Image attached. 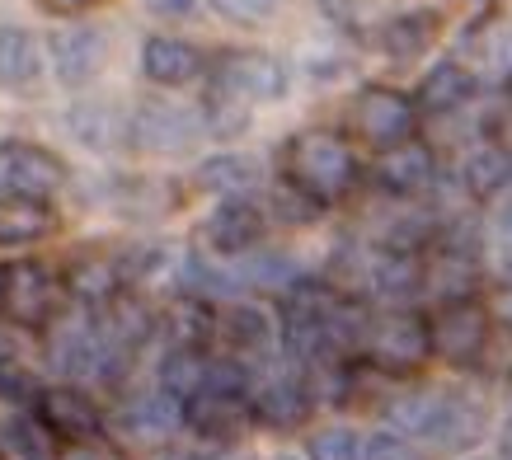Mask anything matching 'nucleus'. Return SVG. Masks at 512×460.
I'll use <instances>...</instances> for the list:
<instances>
[{"label": "nucleus", "mask_w": 512, "mask_h": 460, "mask_svg": "<svg viewBox=\"0 0 512 460\" xmlns=\"http://www.w3.org/2000/svg\"><path fill=\"white\" fill-rule=\"evenodd\" d=\"M292 90V71L264 47H226L207 62V94H202V127L207 137L231 141L254 118V108L282 104Z\"/></svg>", "instance_id": "nucleus-1"}, {"label": "nucleus", "mask_w": 512, "mask_h": 460, "mask_svg": "<svg viewBox=\"0 0 512 460\" xmlns=\"http://www.w3.org/2000/svg\"><path fill=\"white\" fill-rule=\"evenodd\" d=\"M386 423L404 437H414L423 451L456 456L484 437L489 404L470 390H400L386 404Z\"/></svg>", "instance_id": "nucleus-2"}, {"label": "nucleus", "mask_w": 512, "mask_h": 460, "mask_svg": "<svg viewBox=\"0 0 512 460\" xmlns=\"http://www.w3.org/2000/svg\"><path fill=\"white\" fill-rule=\"evenodd\" d=\"M278 169L296 193L320 202L325 212L348 202L353 188L362 184V165H357L353 141L334 132V127H301V132H292L278 151Z\"/></svg>", "instance_id": "nucleus-3"}, {"label": "nucleus", "mask_w": 512, "mask_h": 460, "mask_svg": "<svg viewBox=\"0 0 512 460\" xmlns=\"http://www.w3.org/2000/svg\"><path fill=\"white\" fill-rule=\"evenodd\" d=\"M315 404V381L311 367H301L278 348V357H268L264 367H254V385H249V409H254V428L268 432H301L311 423Z\"/></svg>", "instance_id": "nucleus-4"}, {"label": "nucleus", "mask_w": 512, "mask_h": 460, "mask_svg": "<svg viewBox=\"0 0 512 460\" xmlns=\"http://www.w3.org/2000/svg\"><path fill=\"white\" fill-rule=\"evenodd\" d=\"M423 362H433V338H428V315L414 306H381L367 320V338H362V367L381 371L390 381H404L423 371Z\"/></svg>", "instance_id": "nucleus-5"}, {"label": "nucleus", "mask_w": 512, "mask_h": 460, "mask_svg": "<svg viewBox=\"0 0 512 460\" xmlns=\"http://www.w3.org/2000/svg\"><path fill=\"white\" fill-rule=\"evenodd\" d=\"M428 338H433L437 362L461 371L480 367L484 353H489V338H494V306H484L475 292L447 296L428 315Z\"/></svg>", "instance_id": "nucleus-6"}, {"label": "nucleus", "mask_w": 512, "mask_h": 460, "mask_svg": "<svg viewBox=\"0 0 512 460\" xmlns=\"http://www.w3.org/2000/svg\"><path fill=\"white\" fill-rule=\"evenodd\" d=\"M207 348L221 357H235L245 367H264L278 357V315L249 296H226L212 306V338Z\"/></svg>", "instance_id": "nucleus-7"}, {"label": "nucleus", "mask_w": 512, "mask_h": 460, "mask_svg": "<svg viewBox=\"0 0 512 460\" xmlns=\"http://www.w3.org/2000/svg\"><path fill=\"white\" fill-rule=\"evenodd\" d=\"M419 104L414 94L395 90V85H362L348 104V127L367 151H395L404 141L419 137Z\"/></svg>", "instance_id": "nucleus-8"}, {"label": "nucleus", "mask_w": 512, "mask_h": 460, "mask_svg": "<svg viewBox=\"0 0 512 460\" xmlns=\"http://www.w3.org/2000/svg\"><path fill=\"white\" fill-rule=\"evenodd\" d=\"M62 277L38 259H10L0 263V324L38 334L57 310H62Z\"/></svg>", "instance_id": "nucleus-9"}, {"label": "nucleus", "mask_w": 512, "mask_h": 460, "mask_svg": "<svg viewBox=\"0 0 512 460\" xmlns=\"http://www.w3.org/2000/svg\"><path fill=\"white\" fill-rule=\"evenodd\" d=\"M38 353L62 381H94L99 371V320L90 306L57 310L52 320L38 329Z\"/></svg>", "instance_id": "nucleus-10"}, {"label": "nucleus", "mask_w": 512, "mask_h": 460, "mask_svg": "<svg viewBox=\"0 0 512 460\" xmlns=\"http://www.w3.org/2000/svg\"><path fill=\"white\" fill-rule=\"evenodd\" d=\"M29 414L38 418V428L52 442H90V437H109V418L94 404V395L85 390V381H57L43 385L38 399L29 404Z\"/></svg>", "instance_id": "nucleus-11"}, {"label": "nucleus", "mask_w": 512, "mask_h": 460, "mask_svg": "<svg viewBox=\"0 0 512 460\" xmlns=\"http://www.w3.org/2000/svg\"><path fill=\"white\" fill-rule=\"evenodd\" d=\"M268 240V212L254 202V193H235V198H217V207L202 216L198 245L212 259H245L254 249H264Z\"/></svg>", "instance_id": "nucleus-12"}, {"label": "nucleus", "mask_w": 512, "mask_h": 460, "mask_svg": "<svg viewBox=\"0 0 512 460\" xmlns=\"http://www.w3.org/2000/svg\"><path fill=\"white\" fill-rule=\"evenodd\" d=\"M71 184V169L52 146L0 141V198H57Z\"/></svg>", "instance_id": "nucleus-13"}, {"label": "nucleus", "mask_w": 512, "mask_h": 460, "mask_svg": "<svg viewBox=\"0 0 512 460\" xmlns=\"http://www.w3.org/2000/svg\"><path fill=\"white\" fill-rule=\"evenodd\" d=\"M113 428L127 442L146 446V451H160V446H170L184 432V399H174L160 381H156V390H123Z\"/></svg>", "instance_id": "nucleus-14"}, {"label": "nucleus", "mask_w": 512, "mask_h": 460, "mask_svg": "<svg viewBox=\"0 0 512 460\" xmlns=\"http://www.w3.org/2000/svg\"><path fill=\"white\" fill-rule=\"evenodd\" d=\"M202 132H207L202 113H188L165 99H146L141 108H132V151L141 155H184L198 146Z\"/></svg>", "instance_id": "nucleus-15"}, {"label": "nucleus", "mask_w": 512, "mask_h": 460, "mask_svg": "<svg viewBox=\"0 0 512 460\" xmlns=\"http://www.w3.org/2000/svg\"><path fill=\"white\" fill-rule=\"evenodd\" d=\"M47 57H52V71H57V80L66 90H85L109 66V33L99 24H80V19L62 24L47 38Z\"/></svg>", "instance_id": "nucleus-16"}, {"label": "nucleus", "mask_w": 512, "mask_h": 460, "mask_svg": "<svg viewBox=\"0 0 512 460\" xmlns=\"http://www.w3.org/2000/svg\"><path fill=\"white\" fill-rule=\"evenodd\" d=\"M437 174H442L437 151H433V146H423L419 137L404 141V146H395V151H381V155H376V169H372L376 188H381L390 202H419V198H428V193L437 188Z\"/></svg>", "instance_id": "nucleus-17"}, {"label": "nucleus", "mask_w": 512, "mask_h": 460, "mask_svg": "<svg viewBox=\"0 0 512 460\" xmlns=\"http://www.w3.org/2000/svg\"><path fill=\"white\" fill-rule=\"evenodd\" d=\"M254 428V409H249V390H198L184 399V432L198 442H235Z\"/></svg>", "instance_id": "nucleus-18"}, {"label": "nucleus", "mask_w": 512, "mask_h": 460, "mask_svg": "<svg viewBox=\"0 0 512 460\" xmlns=\"http://www.w3.org/2000/svg\"><path fill=\"white\" fill-rule=\"evenodd\" d=\"M66 296H76V306L104 310L113 296L127 292V277H123V254H109V249H80L66 263L62 277Z\"/></svg>", "instance_id": "nucleus-19"}, {"label": "nucleus", "mask_w": 512, "mask_h": 460, "mask_svg": "<svg viewBox=\"0 0 512 460\" xmlns=\"http://www.w3.org/2000/svg\"><path fill=\"white\" fill-rule=\"evenodd\" d=\"M141 76L160 85V90H179L188 80L207 76V57L202 47H193L188 38H174V33H151L141 43Z\"/></svg>", "instance_id": "nucleus-20"}, {"label": "nucleus", "mask_w": 512, "mask_h": 460, "mask_svg": "<svg viewBox=\"0 0 512 460\" xmlns=\"http://www.w3.org/2000/svg\"><path fill=\"white\" fill-rule=\"evenodd\" d=\"M475 94H480V76H475L466 62H456V57H442V62L419 80L414 104H419L423 118H451V113H461Z\"/></svg>", "instance_id": "nucleus-21"}, {"label": "nucleus", "mask_w": 512, "mask_h": 460, "mask_svg": "<svg viewBox=\"0 0 512 460\" xmlns=\"http://www.w3.org/2000/svg\"><path fill=\"white\" fill-rule=\"evenodd\" d=\"M47 47L38 43V33L24 24H0V90L5 94H29L43 80Z\"/></svg>", "instance_id": "nucleus-22"}, {"label": "nucleus", "mask_w": 512, "mask_h": 460, "mask_svg": "<svg viewBox=\"0 0 512 460\" xmlns=\"http://www.w3.org/2000/svg\"><path fill=\"white\" fill-rule=\"evenodd\" d=\"M212 371H217V353H212L207 343H170L156 367V381L165 385L174 399H193L198 390L212 385Z\"/></svg>", "instance_id": "nucleus-23"}, {"label": "nucleus", "mask_w": 512, "mask_h": 460, "mask_svg": "<svg viewBox=\"0 0 512 460\" xmlns=\"http://www.w3.org/2000/svg\"><path fill=\"white\" fill-rule=\"evenodd\" d=\"M71 137L85 141L90 151H132V113L113 104H76L66 113Z\"/></svg>", "instance_id": "nucleus-24"}, {"label": "nucleus", "mask_w": 512, "mask_h": 460, "mask_svg": "<svg viewBox=\"0 0 512 460\" xmlns=\"http://www.w3.org/2000/svg\"><path fill=\"white\" fill-rule=\"evenodd\" d=\"M461 188H466L475 202H494L512 188V151L498 146V141H480L470 146L466 160H461Z\"/></svg>", "instance_id": "nucleus-25"}, {"label": "nucleus", "mask_w": 512, "mask_h": 460, "mask_svg": "<svg viewBox=\"0 0 512 460\" xmlns=\"http://www.w3.org/2000/svg\"><path fill=\"white\" fill-rule=\"evenodd\" d=\"M57 230L52 198H0V249L38 245Z\"/></svg>", "instance_id": "nucleus-26"}, {"label": "nucleus", "mask_w": 512, "mask_h": 460, "mask_svg": "<svg viewBox=\"0 0 512 460\" xmlns=\"http://www.w3.org/2000/svg\"><path fill=\"white\" fill-rule=\"evenodd\" d=\"M264 184V165L254 155L226 151V155H207L198 165V188L217 193V198H235V193H259Z\"/></svg>", "instance_id": "nucleus-27"}, {"label": "nucleus", "mask_w": 512, "mask_h": 460, "mask_svg": "<svg viewBox=\"0 0 512 460\" xmlns=\"http://www.w3.org/2000/svg\"><path fill=\"white\" fill-rule=\"evenodd\" d=\"M433 38H437V15L433 10H404V15L386 19V24L376 29V47L386 52L390 62H409V57L428 52Z\"/></svg>", "instance_id": "nucleus-28"}, {"label": "nucleus", "mask_w": 512, "mask_h": 460, "mask_svg": "<svg viewBox=\"0 0 512 460\" xmlns=\"http://www.w3.org/2000/svg\"><path fill=\"white\" fill-rule=\"evenodd\" d=\"M484 235H489V263L503 273V282H512V188L503 198H494V212L484 221Z\"/></svg>", "instance_id": "nucleus-29"}, {"label": "nucleus", "mask_w": 512, "mask_h": 460, "mask_svg": "<svg viewBox=\"0 0 512 460\" xmlns=\"http://www.w3.org/2000/svg\"><path fill=\"white\" fill-rule=\"evenodd\" d=\"M362 437L348 423H329L306 437V460H362Z\"/></svg>", "instance_id": "nucleus-30"}, {"label": "nucleus", "mask_w": 512, "mask_h": 460, "mask_svg": "<svg viewBox=\"0 0 512 460\" xmlns=\"http://www.w3.org/2000/svg\"><path fill=\"white\" fill-rule=\"evenodd\" d=\"M38 376H33V367H24L15 353H0V399L5 404H24L29 409L33 399H38Z\"/></svg>", "instance_id": "nucleus-31"}, {"label": "nucleus", "mask_w": 512, "mask_h": 460, "mask_svg": "<svg viewBox=\"0 0 512 460\" xmlns=\"http://www.w3.org/2000/svg\"><path fill=\"white\" fill-rule=\"evenodd\" d=\"M320 212H325V207L311 202L306 193H296L287 179H282V188L273 193V202H268V216H278V221H287V226H306V221H315Z\"/></svg>", "instance_id": "nucleus-32"}, {"label": "nucleus", "mask_w": 512, "mask_h": 460, "mask_svg": "<svg viewBox=\"0 0 512 460\" xmlns=\"http://www.w3.org/2000/svg\"><path fill=\"white\" fill-rule=\"evenodd\" d=\"M362 460H428V451L404 432H376L362 446Z\"/></svg>", "instance_id": "nucleus-33"}, {"label": "nucleus", "mask_w": 512, "mask_h": 460, "mask_svg": "<svg viewBox=\"0 0 512 460\" xmlns=\"http://www.w3.org/2000/svg\"><path fill=\"white\" fill-rule=\"evenodd\" d=\"M282 0H212V10L226 15L231 24H264V19L278 15Z\"/></svg>", "instance_id": "nucleus-34"}, {"label": "nucleus", "mask_w": 512, "mask_h": 460, "mask_svg": "<svg viewBox=\"0 0 512 460\" xmlns=\"http://www.w3.org/2000/svg\"><path fill=\"white\" fill-rule=\"evenodd\" d=\"M52 460H123V451L109 437H90V442H62Z\"/></svg>", "instance_id": "nucleus-35"}, {"label": "nucleus", "mask_w": 512, "mask_h": 460, "mask_svg": "<svg viewBox=\"0 0 512 460\" xmlns=\"http://www.w3.org/2000/svg\"><path fill=\"white\" fill-rule=\"evenodd\" d=\"M184 460H254V456H249L245 437H235V442H198V446H188Z\"/></svg>", "instance_id": "nucleus-36"}, {"label": "nucleus", "mask_w": 512, "mask_h": 460, "mask_svg": "<svg viewBox=\"0 0 512 460\" xmlns=\"http://www.w3.org/2000/svg\"><path fill=\"white\" fill-rule=\"evenodd\" d=\"M198 5H202V0H146V10H151L156 19H170V24H174V19H188Z\"/></svg>", "instance_id": "nucleus-37"}, {"label": "nucleus", "mask_w": 512, "mask_h": 460, "mask_svg": "<svg viewBox=\"0 0 512 460\" xmlns=\"http://www.w3.org/2000/svg\"><path fill=\"white\" fill-rule=\"evenodd\" d=\"M320 5V15L329 24H339V29H353V15H357V0H315Z\"/></svg>", "instance_id": "nucleus-38"}, {"label": "nucleus", "mask_w": 512, "mask_h": 460, "mask_svg": "<svg viewBox=\"0 0 512 460\" xmlns=\"http://www.w3.org/2000/svg\"><path fill=\"white\" fill-rule=\"evenodd\" d=\"M47 10H52V15H85V10H94V5H104V0H43Z\"/></svg>", "instance_id": "nucleus-39"}, {"label": "nucleus", "mask_w": 512, "mask_h": 460, "mask_svg": "<svg viewBox=\"0 0 512 460\" xmlns=\"http://www.w3.org/2000/svg\"><path fill=\"white\" fill-rule=\"evenodd\" d=\"M494 320H503L512 329V282H498V292H494Z\"/></svg>", "instance_id": "nucleus-40"}, {"label": "nucleus", "mask_w": 512, "mask_h": 460, "mask_svg": "<svg viewBox=\"0 0 512 460\" xmlns=\"http://www.w3.org/2000/svg\"><path fill=\"white\" fill-rule=\"evenodd\" d=\"M498 456L503 460H512V414L498 423Z\"/></svg>", "instance_id": "nucleus-41"}, {"label": "nucleus", "mask_w": 512, "mask_h": 460, "mask_svg": "<svg viewBox=\"0 0 512 460\" xmlns=\"http://www.w3.org/2000/svg\"><path fill=\"white\" fill-rule=\"evenodd\" d=\"M508 104H512V76H508Z\"/></svg>", "instance_id": "nucleus-42"}, {"label": "nucleus", "mask_w": 512, "mask_h": 460, "mask_svg": "<svg viewBox=\"0 0 512 460\" xmlns=\"http://www.w3.org/2000/svg\"><path fill=\"white\" fill-rule=\"evenodd\" d=\"M273 460H301V456H273Z\"/></svg>", "instance_id": "nucleus-43"}, {"label": "nucleus", "mask_w": 512, "mask_h": 460, "mask_svg": "<svg viewBox=\"0 0 512 460\" xmlns=\"http://www.w3.org/2000/svg\"><path fill=\"white\" fill-rule=\"evenodd\" d=\"M508 390H512V376H508Z\"/></svg>", "instance_id": "nucleus-44"}, {"label": "nucleus", "mask_w": 512, "mask_h": 460, "mask_svg": "<svg viewBox=\"0 0 512 460\" xmlns=\"http://www.w3.org/2000/svg\"><path fill=\"white\" fill-rule=\"evenodd\" d=\"M475 460H489V456H475Z\"/></svg>", "instance_id": "nucleus-45"}]
</instances>
